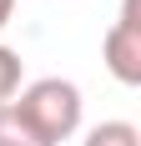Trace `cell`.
<instances>
[{"label": "cell", "instance_id": "cell-4", "mask_svg": "<svg viewBox=\"0 0 141 146\" xmlns=\"http://www.w3.org/2000/svg\"><path fill=\"white\" fill-rule=\"evenodd\" d=\"M0 146H45L41 136H35V131L25 126V116H20V111H15L10 101L0 106Z\"/></svg>", "mask_w": 141, "mask_h": 146}, {"label": "cell", "instance_id": "cell-5", "mask_svg": "<svg viewBox=\"0 0 141 146\" xmlns=\"http://www.w3.org/2000/svg\"><path fill=\"white\" fill-rule=\"evenodd\" d=\"M15 91H20V56L10 45H0V106L15 101Z\"/></svg>", "mask_w": 141, "mask_h": 146}, {"label": "cell", "instance_id": "cell-6", "mask_svg": "<svg viewBox=\"0 0 141 146\" xmlns=\"http://www.w3.org/2000/svg\"><path fill=\"white\" fill-rule=\"evenodd\" d=\"M10 15H15V0H0V30L10 25Z\"/></svg>", "mask_w": 141, "mask_h": 146}, {"label": "cell", "instance_id": "cell-3", "mask_svg": "<svg viewBox=\"0 0 141 146\" xmlns=\"http://www.w3.org/2000/svg\"><path fill=\"white\" fill-rule=\"evenodd\" d=\"M81 146H141V131L131 126V121H101V126L86 131Z\"/></svg>", "mask_w": 141, "mask_h": 146}, {"label": "cell", "instance_id": "cell-1", "mask_svg": "<svg viewBox=\"0 0 141 146\" xmlns=\"http://www.w3.org/2000/svg\"><path fill=\"white\" fill-rule=\"evenodd\" d=\"M10 106L25 116V126L41 136L45 146L70 141V136L81 131V111H86L81 86H76V81H66V76H41V81L20 86Z\"/></svg>", "mask_w": 141, "mask_h": 146}, {"label": "cell", "instance_id": "cell-2", "mask_svg": "<svg viewBox=\"0 0 141 146\" xmlns=\"http://www.w3.org/2000/svg\"><path fill=\"white\" fill-rule=\"evenodd\" d=\"M101 56L121 86H141V0H121L106 40H101Z\"/></svg>", "mask_w": 141, "mask_h": 146}]
</instances>
